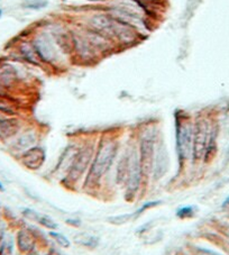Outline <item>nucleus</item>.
<instances>
[{
  "mask_svg": "<svg viewBox=\"0 0 229 255\" xmlns=\"http://www.w3.org/2000/svg\"><path fill=\"white\" fill-rule=\"evenodd\" d=\"M118 145L112 140H102L99 144L98 151L92 160L90 171H89L85 186L95 187L99 183L104 173L109 170L117 154Z\"/></svg>",
  "mask_w": 229,
  "mask_h": 255,
  "instance_id": "1",
  "label": "nucleus"
},
{
  "mask_svg": "<svg viewBox=\"0 0 229 255\" xmlns=\"http://www.w3.org/2000/svg\"><path fill=\"white\" fill-rule=\"evenodd\" d=\"M192 136L193 126L189 116L183 112H177L176 113V140L177 153L180 167H183L185 161L191 155L192 150Z\"/></svg>",
  "mask_w": 229,
  "mask_h": 255,
  "instance_id": "2",
  "label": "nucleus"
},
{
  "mask_svg": "<svg viewBox=\"0 0 229 255\" xmlns=\"http://www.w3.org/2000/svg\"><path fill=\"white\" fill-rule=\"evenodd\" d=\"M92 22H94V25L100 32L104 33L108 36L118 38V40L123 42H133L136 36L135 32L129 26L126 25L122 21H118V19H114L107 16H98Z\"/></svg>",
  "mask_w": 229,
  "mask_h": 255,
  "instance_id": "3",
  "label": "nucleus"
},
{
  "mask_svg": "<svg viewBox=\"0 0 229 255\" xmlns=\"http://www.w3.org/2000/svg\"><path fill=\"white\" fill-rule=\"evenodd\" d=\"M212 127L205 119H199L193 127L192 150L191 155L193 161H200L204 158L209 140L211 136Z\"/></svg>",
  "mask_w": 229,
  "mask_h": 255,
  "instance_id": "4",
  "label": "nucleus"
},
{
  "mask_svg": "<svg viewBox=\"0 0 229 255\" xmlns=\"http://www.w3.org/2000/svg\"><path fill=\"white\" fill-rule=\"evenodd\" d=\"M92 155H94V148L91 146H85L80 152H77L69 169L68 179L70 181L76 182L87 171L89 164L92 162Z\"/></svg>",
  "mask_w": 229,
  "mask_h": 255,
  "instance_id": "5",
  "label": "nucleus"
},
{
  "mask_svg": "<svg viewBox=\"0 0 229 255\" xmlns=\"http://www.w3.org/2000/svg\"><path fill=\"white\" fill-rule=\"evenodd\" d=\"M142 169L139 166V160L138 156L135 152L130 153V166H129V172H128L127 181H126V197L127 199H133L134 196L137 194L141 186V180H142Z\"/></svg>",
  "mask_w": 229,
  "mask_h": 255,
  "instance_id": "6",
  "label": "nucleus"
},
{
  "mask_svg": "<svg viewBox=\"0 0 229 255\" xmlns=\"http://www.w3.org/2000/svg\"><path fill=\"white\" fill-rule=\"evenodd\" d=\"M155 159V143L152 137H144L139 146V166L144 175H150L153 170Z\"/></svg>",
  "mask_w": 229,
  "mask_h": 255,
  "instance_id": "7",
  "label": "nucleus"
},
{
  "mask_svg": "<svg viewBox=\"0 0 229 255\" xmlns=\"http://www.w3.org/2000/svg\"><path fill=\"white\" fill-rule=\"evenodd\" d=\"M45 159V151L40 146H33L23 153L21 161L24 164V167L29 169V170H38L43 167Z\"/></svg>",
  "mask_w": 229,
  "mask_h": 255,
  "instance_id": "8",
  "label": "nucleus"
},
{
  "mask_svg": "<svg viewBox=\"0 0 229 255\" xmlns=\"http://www.w3.org/2000/svg\"><path fill=\"white\" fill-rule=\"evenodd\" d=\"M21 129V121L15 117L0 116V140L6 141L14 137Z\"/></svg>",
  "mask_w": 229,
  "mask_h": 255,
  "instance_id": "9",
  "label": "nucleus"
},
{
  "mask_svg": "<svg viewBox=\"0 0 229 255\" xmlns=\"http://www.w3.org/2000/svg\"><path fill=\"white\" fill-rule=\"evenodd\" d=\"M16 246L21 253L27 254L35 249V236L32 231L22 228L16 234Z\"/></svg>",
  "mask_w": 229,
  "mask_h": 255,
  "instance_id": "10",
  "label": "nucleus"
},
{
  "mask_svg": "<svg viewBox=\"0 0 229 255\" xmlns=\"http://www.w3.org/2000/svg\"><path fill=\"white\" fill-rule=\"evenodd\" d=\"M169 160L168 154H166V150L164 147H158L157 153H155V159H154V166H153V172H154V178L160 179L165 174L166 169H168Z\"/></svg>",
  "mask_w": 229,
  "mask_h": 255,
  "instance_id": "11",
  "label": "nucleus"
},
{
  "mask_svg": "<svg viewBox=\"0 0 229 255\" xmlns=\"http://www.w3.org/2000/svg\"><path fill=\"white\" fill-rule=\"evenodd\" d=\"M22 214L25 218L29 219V221L37 222L38 224H41L42 226L46 227V228H49V229H56L57 228V224L54 222L52 218H50L49 216L38 214L37 211L32 210V209H24L22 211Z\"/></svg>",
  "mask_w": 229,
  "mask_h": 255,
  "instance_id": "12",
  "label": "nucleus"
},
{
  "mask_svg": "<svg viewBox=\"0 0 229 255\" xmlns=\"http://www.w3.org/2000/svg\"><path fill=\"white\" fill-rule=\"evenodd\" d=\"M17 80V73L13 66L3 64L0 66V85L3 88L11 87Z\"/></svg>",
  "mask_w": 229,
  "mask_h": 255,
  "instance_id": "13",
  "label": "nucleus"
},
{
  "mask_svg": "<svg viewBox=\"0 0 229 255\" xmlns=\"http://www.w3.org/2000/svg\"><path fill=\"white\" fill-rule=\"evenodd\" d=\"M35 142V135L33 132L24 133L14 142V148L17 151H26L28 148L33 147V144Z\"/></svg>",
  "mask_w": 229,
  "mask_h": 255,
  "instance_id": "14",
  "label": "nucleus"
},
{
  "mask_svg": "<svg viewBox=\"0 0 229 255\" xmlns=\"http://www.w3.org/2000/svg\"><path fill=\"white\" fill-rule=\"evenodd\" d=\"M129 166H130V153H128L125 156H123V159L120 160L117 168V182L123 183L127 181L128 172H129Z\"/></svg>",
  "mask_w": 229,
  "mask_h": 255,
  "instance_id": "15",
  "label": "nucleus"
},
{
  "mask_svg": "<svg viewBox=\"0 0 229 255\" xmlns=\"http://www.w3.org/2000/svg\"><path fill=\"white\" fill-rule=\"evenodd\" d=\"M17 113L16 105L9 96L0 97V116L14 117Z\"/></svg>",
  "mask_w": 229,
  "mask_h": 255,
  "instance_id": "16",
  "label": "nucleus"
},
{
  "mask_svg": "<svg viewBox=\"0 0 229 255\" xmlns=\"http://www.w3.org/2000/svg\"><path fill=\"white\" fill-rule=\"evenodd\" d=\"M14 243L10 239H3L0 244V255H13Z\"/></svg>",
  "mask_w": 229,
  "mask_h": 255,
  "instance_id": "17",
  "label": "nucleus"
},
{
  "mask_svg": "<svg viewBox=\"0 0 229 255\" xmlns=\"http://www.w3.org/2000/svg\"><path fill=\"white\" fill-rule=\"evenodd\" d=\"M51 235V237L55 241L57 244H59L61 247H64V249H68L70 246V241L67 238V236H64L63 234H60V233H56V231H51L50 233Z\"/></svg>",
  "mask_w": 229,
  "mask_h": 255,
  "instance_id": "18",
  "label": "nucleus"
},
{
  "mask_svg": "<svg viewBox=\"0 0 229 255\" xmlns=\"http://www.w3.org/2000/svg\"><path fill=\"white\" fill-rule=\"evenodd\" d=\"M193 215H195V209H193V207L191 206L182 207L178 210H177V216L180 219H189L191 218Z\"/></svg>",
  "mask_w": 229,
  "mask_h": 255,
  "instance_id": "19",
  "label": "nucleus"
},
{
  "mask_svg": "<svg viewBox=\"0 0 229 255\" xmlns=\"http://www.w3.org/2000/svg\"><path fill=\"white\" fill-rule=\"evenodd\" d=\"M195 255H216L215 253H212L211 251H208V250H204V249H198L195 250Z\"/></svg>",
  "mask_w": 229,
  "mask_h": 255,
  "instance_id": "20",
  "label": "nucleus"
},
{
  "mask_svg": "<svg viewBox=\"0 0 229 255\" xmlns=\"http://www.w3.org/2000/svg\"><path fill=\"white\" fill-rule=\"evenodd\" d=\"M5 239V230L2 228H0V244H1V242Z\"/></svg>",
  "mask_w": 229,
  "mask_h": 255,
  "instance_id": "21",
  "label": "nucleus"
},
{
  "mask_svg": "<svg viewBox=\"0 0 229 255\" xmlns=\"http://www.w3.org/2000/svg\"><path fill=\"white\" fill-rule=\"evenodd\" d=\"M26 255H38V253H37V252H35V251H32V252L27 253Z\"/></svg>",
  "mask_w": 229,
  "mask_h": 255,
  "instance_id": "22",
  "label": "nucleus"
},
{
  "mask_svg": "<svg viewBox=\"0 0 229 255\" xmlns=\"http://www.w3.org/2000/svg\"><path fill=\"white\" fill-rule=\"evenodd\" d=\"M3 190H5V188H3V184L0 182V191H3Z\"/></svg>",
  "mask_w": 229,
  "mask_h": 255,
  "instance_id": "23",
  "label": "nucleus"
},
{
  "mask_svg": "<svg viewBox=\"0 0 229 255\" xmlns=\"http://www.w3.org/2000/svg\"><path fill=\"white\" fill-rule=\"evenodd\" d=\"M0 16H1V10H0Z\"/></svg>",
  "mask_w": 229,
  "mask_h": 255,
  "instance_id": "24",
  "label": "nucleus"
},
{
  "mask_svg": "<svg viewBox=\"0 0 229 255\" xmlns=\"http://www.w3.org/2000/svg\"><path fill=\"white\" fill-rule=\"evenodd\" d=\"M49 255H53V254H49Z\"/></svg>",
  "mask_w": 229,
  "mask_h": 255,
  "instance_id": "25",
  "label": "nucleus"
}]
</instances>
